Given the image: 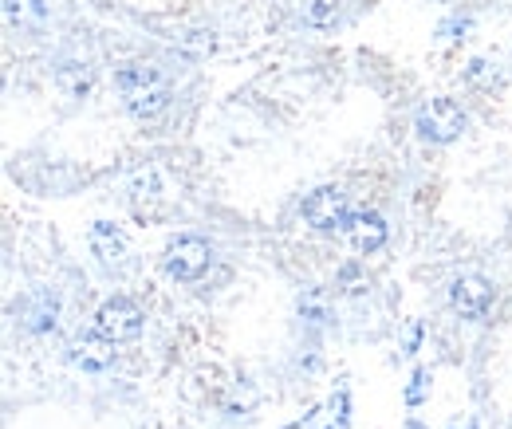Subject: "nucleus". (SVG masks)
Returning a JSON list of instances; mask_svg holds the SVG:
<instances>
[{"mask_svg":"<svg viewBox=\"0 0 512 429\" xmlns=\"http://www.w3.org/2000/svg\"><path fill=\"white\" fill-rule=\"evenodd\" d=\"M465 79H469L473 87H493V83H497V71H493L485 60H473L469 67H465Z\"/></svg>","mask_w":512,"mask_h":429,"instance_id":"17","label":"nucleus"},{"mask_svg":"<svg viewBox=\"0 0 512 429\" xmlns=\"http://www.w3.org/2000/svg\"><path fill=\"white\" fill-rule=\"evenodd\" d=\"M300 315H304L312 327L327 323V296H323L320 288H312V292H304V296H300Z\"/></svg>","mask_w":512,"mask_h":429,"instance_id":"16","label":"nucleus"},{"mask_svg":"<svg viewBox=\"0 0 512 429\" xmlns=\"http://www.w3.org/2000/svg\"><path fill=\"white\" fill-rule=\"evenodd\" d=\"M8 20H12V24H20V28L40 32V28H44V20H48V8H44L40 0H8Z\"/></svg>","mask_w":512,"mask_h":429,"instance_id":"14","label":"nucleus"},{"mask_svg":"<svg viewBox=\"0 0 512 429\" xmlns=\"http://www.w3.org/2000/svg\"><path fill=\"white\" fill-rule=\"evenodd\" d=\"M347 426H351V402H347V394L339 390L331 402H323L320 410L304 414L300 422H292V426H284V429H347Z\"/></svg>","mask_w":512,"mask_h":429,"instance_id":"11","label":"nucleus"},{"mask_svg":"<svg viewBox=\"0 0 512 429\" xmlns=\"http://www.w3.org/2000/svg\"><path fill=\"white\" fill-rule=\"evenodd\" d=\"M343 237H347V245L355 248V252L371 256V252H379V248L386 245V221L379 213H367V209H363V213H351Z\"/></svg>","mask_w":512,"mask_h":429,"instance_id":"10","label":"nucleus"},{"mask_svg":"<svg viewBox=\"0 0 512 429\" xmlns=\"http://www.w3.org/2000/svg\"><path fill=\"white\" fill-rule=\"evenodd\" d=\"M335 16H339V0H308L304 4V20L312 28H331Z\"/></svg>","mask_w":512,"mask_h":429,"instance_id":"15","label":"nucleus"},{"mask_svg":"<svg viewBox=\"0 0 512 429\" xmlns=\"http://www.w3.org/2000/svg\"><path fill=\"white\" fill-rule=\"evenodd\" d=\"M142 323H146V315H142V307L134 304L130 296H111L107 304L95 311V331L103 339H111L115 347L119 343H134L142 335Z\"/></svg>","mask_w":512,"mask_h":429,"instance_id":"2","label":"nucleus"},{"mask_svg":"<svg viewBox=\"0 0 512 429\" xmlns=\"http://www.w3.org/2000/svg\"><path fill=\"white\" fill-rule=\"evenodd\" d=\"M115 87L134 119H158L170 107V83L150 63H127L115 71Z\"/></svg>","mask_w":512,"mask_h":429,"instance_id":"1","label":"nucleus"},{"mask_svg":"<svg viewBox=\"0 0 512 429\" xmlns=\"http://www.w3.org/2000/svg\"><path fill=\"white\" fill-rule=\"evenodd\" d=\"M418 134L426 142H453L461 130H465V111L453 103V99H430L422 111H418Z\"/></svg>","mask_w":512,"mask_h":429,"instance_id":"5","label":"nucleus"},{"mask_svg":"<svg viewBox=\"0 0 512 429\" xmlns=\"http://www.w3.org/2000/svg\"><path fill=\"white\" fill-rule=\"evenodd\" d=\"M91 252H95V260L107 268V272H123L130 260V241L127 233L119 229V225H111V221H95L91 225Z\"/></svg>","mask_w":512,"mask_h":429,"instance_id":"7","label":"nucleus"},{"mask_svg":"<svg viewBox=\"0 0 512 429\" xmlns=\"http://www.w3.org/2000/svg\"><path fill=\"white\" fill-rule=\"evenodd\" d=\"M67 359H71V367L83 370V374H103V370H111V363H115V343L95 331V335H83L79 343H71Z\"/></svg>","mask_w":512,"mask_h":429,"instance_id":"9","label":"nucleus"},{"mask_svg":"<svg viewBox=\"0 0 512 429\" xmlns=\"http://www.w3.org/2000/svg\"><path fill=\"white\" fill-rule=\"evenodd\" d=\"M56 87L64 91L67 99H87L91 87H95V67L87 60L67 56V60H60V67H56Z\"/></svg>","mask_w":512,"mask_h":429,"instance_id":"13","label":"nucleus"},{"mask_svg":"<svg viewBox=\"0 0 512 429\" xmlns=\"http://www.w3.org/2000/svg\"><path fill=\"white\" fill-rule=\"evenodd\" d=\"M449 307L461 319H485V311L493 307V284L485 276H457L449 288Z\"/></svg>","mask_w":512,"mask_h":429,"instance_id":"6","label":"nucleus"},{"mask_svg":"<svg viewBox=\"0 0 512 429\" xmlns=\"http://www.w3.org/2000/svg\"><path fill=\"white\" fill-rule=\"evenodd\" d=\"M304 221L316 229V233H343L347 221H351V201L343 189L335 185H323L316 193L304 197Z\"/></svg>","mask_w":512,"mask_h":429,"instance_id":"3","label":"nucleus"},{"mask_svg":"<svg viewBox=\"0 0 512 429\" xmlns=\"http://www.w3.org/2000/svg\"><path fill=\"white\" fill-rule=\"evenodd\" d=\"M162 264H166V272H170L174 280L193 284V280H201L205 268L213 264V248H209V241H201V237L186 233V237H174V241L166 245Z\"/></svg>","mask_w":512,"mask_h":429,"instance_id":"4","label":"nucleus"},{"mask_svg":"<svg viewBox=\"0 0 512 429\" xmlns=\"http://www.w3.org/2000/svg\"><path fill=\"white\" fill-rule=\"evenodd\" d=\"M130 209H134L138 221H158L166 213V193L158 185L154 166L134 170V178H130Z\"/></svg>","mask_w":512,"mask_h":429,"instance_id":"8","label":"nucleus"},{"mask_svg":"<svg viewBox=\"0 0 512 429\" xmlns=\"http://www.w3.org/2000/svg\"><path fill=\"white\" fill-rule=\"evenodd\" d=\"M426 382H430V374H426V370H414L410 390H406V402H410V406H418V402L426 398Z\"/></svg>","mask_w":512,"mask_h":429,"instance_id":"18","label":"nucleus"},{"mask_svg":"<svg viewBox=\"0 0 512 429\" xmlns=\"http://www.w3.org/2000/svg\"><path fill=\"white\" fill-rule=\"evenodd\" d=\"M20 315H24V327L32 335H44V331H56V319H60V300L52 292H32L24 304H20Z\"/></svg>","mask_w":512,"mask_h":429,"instance_id":"12","label":"nucleus"}]
</instances>
